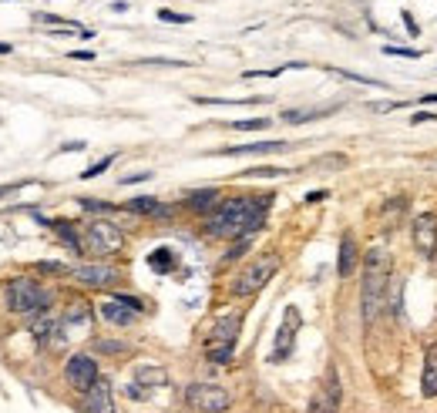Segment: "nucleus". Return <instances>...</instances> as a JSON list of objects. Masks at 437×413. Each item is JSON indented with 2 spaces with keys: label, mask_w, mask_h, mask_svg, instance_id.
Masks as SVG:
<instances>
[{
  "label": "nucleus",
  "mask_w": 437,
  "mask_h": 413,
  "mask_svg": "<svg viewBox=\"0 0 437 413\" xmlns=\"http://www.w3.org/2000/svg\"><path fill=\"white\" fill-rule=\"evenodd\" d=\"M0 54H11V44H0Z\"/></svg>",
  "instance_id": "42"
},
{
  "label": "nucleus",
  "mask_w": 437,
  "mask_h": 413,
  "mask_svg": "<svg viewBox=\"0 0 437 413\" xmlns=\"http://www.w3.org/2000/svg\"><path fill=\"white\" fill-rule=\"evenodd\" d=\"M404 209H407V199H391V202H384V229L391 232L397 229V222H400V215H404Z\"/></svg>",
  "instance_id": "21"
},
{
  "label": "nucleus",
  "mask_w": 437,
  "mask_h": 413,
  "mask_svg": "<svg viewBox=\"0 0 437 413\" xmlns=\"http://www.w3.org/2000/svg\"><path fill=\"white\" fill-rule=\"evenodd\" d=\"M421 122H437V114H431V111H417V114L410 118V124H421Z\"/></svg>",
  "instance_id": "37"
},
{
  "label": "nucleus",
  "mask_w": 437,
  "mask_h": 413,
  "mask_svg": "<svg viewBox=\"0 0 437 413\" xmlns=\"http://www.w3.org/2000/svg\"><path fill=\"white\" fill-rule=\"evenodd\" d=\"M138 386H145V390H155V386H165V369L158 367H141L135 376Z\"/></svg>",
  "instance_id": "22"
},
{
  "label": "nucleus",
  "mask_w": 437,
  "mask_h": 413,
  "mask_svg": "<svg viewBox=\"0 0 437 413\" xmlns=\"http://www.w3.org/2000/svg\"><path fill=\"white\" fill-rule=\"evenodd\" d=\"M148 266L155 273H172L175 269V256H172V249H155L148 256Z\"/></svg>",
  "instance_id": "23"
},
{
  "label": "nucleus",
  "mask_w": 437,
  "mask_h": 413,
  "mask_svg": "<svg viewBox=\"0 0 437 413\" xmlns=\"http://www.w3.org/2000/svg\"><path fill=\"white\" fill-rule=\"evenodd\" d=\"M128 212H135V215H155V218H168V215H172V209H168V205H162L158 199H151V195H138V199L128 202Z\"/></svg>",
  "instance_id": "18"
},
{
  "label": "nucleus",
  "mask_w": 437,
  "mask_h": 413,
  "mask_svg": "<svg viewBox=\"0 0 437 413\" xmlns=\"http://www.w3.org/2000/svg\"><path fill=\"white\" fill-rule=\"evenodd\" d=\"M242 329V316L239 313H229L222 320H215L209 333V343H205V350H219V346H236V336H239Z\"/></svg>",
  "instance_id": "12"
},
{
  "label": "nucleus",
  "mask_w": 437,
  "mask_h": 413,
  "mask_svg": "<svg viewBox=\"0 0 437 413\" xmlns=\"http://www.w3.org/2000/svg\"><path fill=\"white\" fill-rule=\"evenodd\" d=\"M336 273L340 279H347V275L357 273V242H353V235H343L340 239V256H336Z\"/></svg>",
  "instance_id": "16"
},
{
  "label": "nucleus",
  "mask_w": 437,
  "mask_h": 413,
  "mask_svg": "<svg viewBox=\"0 0 437 413\" xmlns=\"http://www.w3.org/2000/svg\"><path fill=\"white\" fill-rule=\"evenodd\" d=\"M115 299H118V303H125L128 309H135V313H141V309H145V306H141V299H135V296H115Z\"/></svg>",
  "instance_id": "35"
},
{
  "label": "nucleus",
  "mask_w": 437,
  "mask_h": 413,
  "mask_svg": "<svg viewBox=\"0 0 437 413\" xmlns=\"http://www.w3.org/2000/svg\"><path fill=\"white\" fill-rule=\"evenodd\" d=\"M58 326H61L58 316L41 313L37 320L30 322V336H34V343H41V346H51V343H54V336H58Z\"/></svg>",
  "instance_id": "15"
},
{
  "label": "nucleus",
  "mask_w": 437,
  "mask_h": 413,
  "mask_svg": "<svg viewBox=\"0 0 437 413\" xmlns=\"http://www.w3.org/2000/svg\"><path fill=\"white\" fill-rule=\"evenodd\" d=\"M340 400H343V386H340V373L336 367L327 369L323 383L317 386V393L310 397L306 413H340Z\"/></svg>",
  "instance_id": "7"
},
{
  "label": "nucleus",
  "mask_w": 437,
  "mask_h": 413,
  "mask_svg": "<svg viewBox=\"0 0 437 413\" xmlns=\"http://www.w3.org/2000/svg\"><path fill=\"white\" fill-rule=\"evenodd\" d=\"M404 24H407V31L414 34V37L421 34V27H417V20H414V14H410V11H404Z\"/></svg>",
  "instance_id": "36"
},
{
  "label": "nucleus",
  "mask_w": 437,
  "mask_h": 413,
  "mask_svg": "<svg viewBox=\"0 0 437 413\" xmlns=\"http://www.w3.org/2000/svg\"><path fill=\"white\" fill-rule=\"evenodd\" d=\"M276 269H279V259H276V256H262V259H256L249 269H242L239 279L232 282V296H239V299L256 296V292L270 282L272 275H276Z\"/></svg>",
  "instance_id": "5"
},
{
  "label": "nucleus",
  "mask_w": 437,
  "mask_h": 413,
  "mask_svg": "<svg viewBox=\"0 0 437 413\" xmlns=\"http://www.w3.org/2000/svg\"><path fill=\"white\" fill-rule=\"evenodd\" d=\"M151 171H135V175H128V178H121V185H138V182H148Z\"/></svg>",
  "instance_id": "34"
},
{
  "label": "nucleus",
  "mask_w": 437,
  "mask_h": 413,
  "mask_svg": "<svg viewBox=\"0 0 437 413\" xmlns=\"http://www.w3.org/2000/svg\"><path fill=\"white\" fill-rule=\"evenodd\" d=\"M343 165H347L343 155H327V158H317L310 169H343Z\"/></svg>",
  "instance_id": "26"
},
{
  "label": "nucleus",
  "mask_w": 437,
  "mask_h": 413,
  "mask_svg": "<svg viewBox=\"0 0 437 413\" xmlns=\"http://www.w3.org/2000/svg\"><path fill=\"white\" fill-rule=\"evenodd\" d=\"M84 148V141H68V145H61V152H81Z\"/></svg>",
  "instance_id": "38"
},
{
  "label": "nucleus",
  "mask_w": 437,
  "mask_h": 413,
  "mask_svg": "<svg viewBox=\"0 0 437 413\" xmlns=\"http://www.w3.org/2000/svg\"><path fill=\"white\" fill-rule=\"evenodd\" d=\"M286 145L283 141H256V145H236V148H219V158H226V155H266V152H283Z\"/></svg>",
  "instance_id": "19"
},
{
  "label": "nucleus",
  "mask_w": 437,
  "mask_h": 413,
  "mask_svg": "<svg viewBox=\"0 0 437 413\" xmlns=\"http://www.w3.org/2000/svg\"><path fill=\"white\" fill-rule=\"evenodd\" d=\"M421 397L424 400H434L437 397V343H431V346H427V353H424Z\"/></svg>",
  "instance_id": "14"
},
{
  "label": "nucleus",
  "mask_w": 437,
  "mask_h": 413,
  "mask_svg": "<svg viewBox=\"0 0 437 413\" xmlns=\"http://www.w3.org/2000/svg\"><path fill=\"white\" fill-rule=\"evenodd\" d=\"M215 202H219V192H215V188H198V192H189L185 205H189L192 212H209V209H215Z\"/></svg>",
  "instance_id": "20"
},
{
  "label": "nucleus",
  "mask_w": 437,
  "mask_h": 413,
  "mask_svg": "<svg viewBox=\"0 0 437 413\" xmlns=\"http://www.w3.org/2000/svg\"><path fill=\"white\" fill-rule=\"evenodd\" d=\"M327 199V192H310V195H306V202H323Z\"/></svg>",
  "instance_id": "40"
},
{
  "label": "nucleus",
  "mask_w": 437,
  "mask_h": 413,
  "mask_svg": "<svg viewBox=\"0 0 437 413\" xmlns=\"http://www.w3.org/2000/svg\"><path fill=\"white\" fill-rule=\"evenodd\" d=\"M246 175H256V178H276V175H283L279 169H249Z\"/></svg>",
  "instance_id": "33"
},
{
  "label": "nucleus",
  "mask_w": 437,
  "mask_h": 413,
  "mask_svg": "<svg viewBox=\"0 0 437 413\" xmlns=\"http://www.w3.org/2000/svg\"><path fill=\"white\" fill-rule=\"evenodd\" d=\"M4 303L11 313L17 316H27V313H47V303H51V296L41 282H34L27 275H14V279H7V286H4Z\"/></svg>",
  "instance_id": "3"
},
{
  "label": "nucleus",
  "mask_w": 437,
  "mask_h": 413,
  "mask_svg": "<svg viewBox=\"0 0 437 413\" xmlns=\"http://www.w3.org/2000/svg\"><path fill=\"white\" fill-rule=\"evenodd\" d=\"M111 162H115V155H108V158H101V162H94L88 171H81V178H98L105 169H111Z\"/></svg>",
  "instance_id": "29"
},
{
  "label": "nucleus",
  "mask_w": 437,
  "mask_h": 413,
  "mask_svg": "<svg viewBox=\"0 0 437 413\" xmlns=\"http://www.w3.org/2000/svg\"><path fill=\"white\" fill-rule=\"evenodd\" d=\"M232 353H236V346H219V350H205V356H209L212 363H229Z\"/></svg>",
  "instance_id": "30"
},
{
  "label": "nucleus",
  "mask_w": 437,
  "mask_h": 413,
  "mask_svg": "<svg viewBox=\"0 0 437 413\" xmlns=\"http://www.w3.org/2000/svg\"><path fill=\"white\" fill-rule=\"evenodd\" d=\"M270 124V118H246V122H232L236 131H262Z\"/></svg>",
  "instance_id": "27"
},
{
  "label": "nucleus",
  "mask_w": 437,
  "mask_h": 413,
  "mask_svg": "<svg viewBox=\"0 0 437 413\" xmlns=\"http://www.w3.org/2000/svg\"><path fill=\"white\" fill-rule=\"evenodd\" d=\"M51 225L58 229V235H61V239H64V242H68V245H71L75 252H81V239H77V235H75V229H71L68 222H51Z\"/></svg>",
  "instance_id": "25"
},
{
  "label": "nucleus",
  "mask_w": 437,
  "mask_h": 413,
  "mask_svg": "<svg viewBox=\"0 0 437 413\" xmlns=\"http://www.w3.org/2000/svg\"><path fill=\"white\" fill-rule=\"evenodd\" d=\"M84 245L91 252H98V256H115L125 245V232L115 222H108V218H91L84 225Z\"/></svg>",
  "instance_id": "4"
},
{
  "label": "nucleus",
  "mask_w": 437,
  "mask_h": 413,
  "mask_svg": "<svg viewBox=\"0 0 437 413\" xmlns=\"http://www.w3.org/2000/svg\"><path fill=\"white\" fill-rule=\"evenodd\" d=\"M158 20H165V24H192L189 14H175V11H158Z\"/></svg>",
  "instance_id": "31"
},
{
  "label": "nucleus",
  "mask_w": 437,
  "mask_h": 413,
  "mask_svg": "<svg viewBox=\"0 0 437 413\" xmlns=\"http://www.w3.org/2000/svg\"><path fill=\"white\" fill-rule=\"evenodd\" d=\"M81 205L88 212H115V205H105V202H94V199H81Z\"/></svg>",
  "instance_id": "32"
},
{
  "label": "nucleus",
  "mask_w": 437,
  "mask_h": 413,
  "mask_svg": "<svg viewBox=\"0 0 437 413\" xmlns=\"http://www.w3.org/2000/svg\"><path fill=\"white\" fill-rule=\"evenodd\" d=\"M387 286H391V256L384 249H370L367 252V273H363V289H360V309L363 322H374L384 313V299H387Z\"/></svg>",
  "instance_id": "2"
},
{
  "label": "nucleus",
  "mask_w": 437,
  "mask_h": 413,
  "mask_svg": "<svg viewBox=\"0 0 437 413\" xmlns=\"http://www.w3.org/2000/svg\"><path fill=\"white\" fill-rule=\"evenodd\" d=\"M414 249L421 252L424 259H434L437 256V218L431 212L414 218Z\"/></svg>",
  "instance_id": "10"
},
{
  "label": "nucleus",
  "mask_w": 437,
  "mask_h": 413,
  "mask_svg": "<svg viewBox=\"0 0 437 413\" xmlns=\"http://www.w3.org/2000/svg\"><path fill=\"white\" fill-rule=\"evenodd\" d=\"M384 54H391V58H421V51H414V47H397V44H387L384 47Z\"/></svg>",
  "instance_id": "28"
},
{
  "label": "nucleus",
  "mask_w": 437,
  "mask_h": 413,
  "mask_svg": "<svg viewBox=\"0 0 437 413\" xmlns=\"http://www.w3.org/2000/svg\"><path fill=\"white\" fill-rule=\"evenodd\" d=\"M111 11H115V14H125V11H128V4H121V0H115V4H111Z\"/></svg>",
  "instance_id": "41"
},
{
  "label": "nucleus",
  "mask_w": 437,
  "mask_h": 413,
  "mask_svg": "<svg viewBox=\"0 0 437 413\" xmlns=\"http://www.w3.org/2000/svg\"><path fill=\"white\" fill-rule=\"evenodd\" d=\"M71 58H75V61H94V54H91V51H75Z\"/></svg>",
  "instance_id": "39"
},
{
  "label": "nucleus",
  "mask_w": 437,
  "mask_h": 413,
  "mask_svg": "<svg viewBox=\"0 0 437 413\" xmlns=\"http://www.w3.org/2000/svg\"><path fill=\"white\" fill-rule=\"evenodd\" d=\"M81 286H91V289H108V286H115L118 282V269H111V266H101V262H91V266H77L71 269Z\"/></svg>",
  "instance_id": "11"
},
{
  "label": "nucleus",
  "mask_w": 437,
  "mask_h": 413,
  "mask_svg": "<svg viewBox=\"0 0 437 413\" xmlns=\"http://www.w3.org/2000/svg\"><path fill=\"white\" fill-rule=\"evenodd\" d=\"M84 410L88 413H115V403H111V383L98 380L84 393Z\"/></svg>",
  "instance_id": "13"
},
{
  "label": "nucleus",
  "mask_w": 437,
  "mask_h": 413,
  "mask_svg": "<svg viewBox=\"0 0 437 413\" xmlns=\"http://www.w3.org/2000/svg\"><path fill=\"white\" fill-rule=\"evenodd\" d=\"M185 403L196 413H226L229 410V390L219 383H192L185 390Z\"/></svg>",
  "instance_id": "6"
},
{
  "label": "nucleus",
  "mask_w": 437,
  "mask_h": 413,
  "mask_svg": "<svg viewBox=\"0 0 437 413\" xmlns=\"http://www.w3.org/2000/svg\"><path fill=\"white\" fill-rule=\"evenodd\" d=\"M272 195H236V199L215 205L205 218V232L215 239H249L266 222Z\"/></svg>",
  "instance_id": "1"
},
{
  "label": "nucleus",
  "mask_w": 437,
  "mask_h": 413,
  "mask_svg": "<svg viewBox=\"0 0 437 413\" xmlns=\"http://www.w3.org/2000/svg\"><path fill=\"white\" fill-rule=\"evenodd\" d=\"M101 316H105L111 326H132V322H135L141 313L128 309L125 303H118V299H108V303H101Z\"/></svg>",
  "instance_id": "17"
},
{
  "label": "nucleus",
  "mask_w": 437,
  "mask_h": 413,
  "mask_svg": "<svg viewBox=\"0 0 437 413\" xmlns=\"http://www.w3.org/2000/svg\"><path fill=\"white\" fill-rule=\"evenodd\" d=\"M64 376H68V383L75 386L77 393H88L91 386L101 380V376H98V363H94V356H88V353L71 356L68 367H64Z\"/></svg>",
  "instance_id": "9"
},
{
  "label": "nucleus",
  "mask_w": 437,
  "mask_h": 413,
  "mask_svg": "<svg viewBox=\"0 0 437 413\" xmlns=\"http://www.w3.org/2000/svg\"><path fill=\"white\" fill-rule=\"evenodd\" d=\"M196 105H259V101H266V98H192Z\"/></svg>",
  "instance_id": "24"
},
{
  "label": "nucleus",
  "mask_w": 437,
  "mask_h": 413,
  "mask_svg": "<svg viewBox=\"0 0 437 413\" xmlns=\"http://www.w3.org/2000/svg\"><path fill=\"white\" fill-rule=\"evenodd\" d=\"M303 326V316L296 306H286V313H283V322H279V333H276V346H272V363H283L289 353H293V346H296V333H300Z\"/></svg>",
  "instance_id": "8"
}]
</instances>
